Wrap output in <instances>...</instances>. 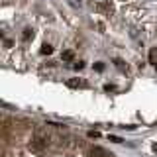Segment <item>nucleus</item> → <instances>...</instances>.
I'll return each instance as SVG.
<instances>
[{"label": "nucleus", "instance_id": "4468645a", "mask_svg": "<svg viewBox=\"0 0 157 157\" xmlns=\"http://www.w3.org/2000/svg\"><path fill=\"white\" fill-rule=\"evenodd\" d=\"M153 151H155V153H157V144H153Z\"/></svg>", "mask_w": 157, "mask_h": 157}, {"label": "nucleus", "instance_id": "f8f14e48", "mask_svg": "<svg viewBox=\"0 0 157 157\" xmlns=\"http://www.w3.org/2000/svg\"><path fill=\"white\" fill-rule=\"evenodd\" d=\"M4 45H6V47H12V45H14L12 39H4Z\"/></svg>", "mask_w": 157, "mask_h": 157}, {"label": "nucleus", "instance_id": "0eeeda50", "mask_svg": "<svg viewBox=\"0 0 157 157\" xmlns=\"http://www.w3.org/2000/svg\"><path fill=\"white\" fill-rule=\"evenodd\" d=\"M114 65L118 69H124V61H122V59H114Z\"/></svg>", "mask_w": 157, "mask_h": 157}, {"label": "nucleus", "instance_id": "423d86ee", "mask_svg": "<svg viewBox=\"0 0 157 157\" xmlns=\"http://www.w3.org/2000/svg\"><path fill=\"white\" fill-rule=\"evenodd\" d=\"M67 86L69 88H78V86H81V81H78V78H69V81H67Z\"/></svg>", "mask_w": 157, "mask_h": 157}, {"label": "nucleus", "instance_id": "7ed1b4c3", "mask_svg": "<svg viewBox=\"0 0 157 157\" xmlns=\"http://www.w3.org/2000/svg\"><path fill=\"white\" fill-rule=\"evenodd\" d=\"M149 63L157 67V47H151V51H149Z\"/></svg>", "mask_w": 157, "mask_h": 157}, {"label": "nucleus", "instance_id": "2eb2a0df", "mask_svg": "<svg viewBox=\"0 0 157 157\" xmlns=\"http://www.w3.org/2000/svg\"><path fill=\"white\" fill-rule=\"evenodd\" d=\"M108 157H114V155H108Z\"/></svg>", "mask_w": 157, "mask_h": 157}, {"label": "nucleus", "instance_id": "6e6552de", "mask_svg": "<svg viewBox=\"0 0 157 157\" xmlns=\"http://www.w3.org/2000/svg\"><path fill=\"white\" fill-rule=\"evenodd\" d=\"M94 69H96V71H104V63H96Z\"/></svg>", "mask_w": 157, "mask_h": 157}, {"label": "nucleus", "instance_id": "9d476101", "mask_svg": "<svg viewBox=\"0 0 157 157\" xmlns=\"http://www.w3.org/2000/svg\"><path fill=\"white\" fill-rule=\"evenodd\" d=\"M73 67H75L77 71H78V69H82V67H85V63H82V61H78V63H75V65H73Z\"/></svg>", "mask_w": 157, "mask_h": 157}, {"label": "nucleus", "instance_id": "f03ea898", "mask_svg": "<svg viewBox=\"0 0 157 157\" xmlns=\"http://www.w3.org/2000/svg\"><path fill=\"white\" fill-rule=\"evenodd\" d=\"M90 155L92 157H108L106 151L102 149V147H92V149H90Z\"/></svg>", "mask_w": 157, "mask_h": 157}, {"label": "nucleus", "instance_id": "ddd939ff", "mask_svg": "<svg viewBox=\"0 0 157 157\" xmlns=\"http://www.w3.org/2000/svg\"><path fill=\"white\" fill-rule=\"evenodd\" d=\"M104 90L110 92V90H114V86H112V85H104Z\"/></svg>", "mask_w": 157, "mask_h": 157}, {"label": "nucleus", "instance_id": "1a4fd4ad", "mask_svg": "<svg viewBox=\"0 0 157 157\" xmlns=\"http://www.w3.org/2000/svg\"><path fill=\"white\" fill-rule=\"evenodd\" d=\"M110 141H114V144H122V140H120V137H116V136H110Z\"/></svg>", "mask_w": 157, "mask_h": 157}, {"label": "nucleus", "instance_id": "39448f33", "mask_svg": "<svg viewBox=\"0 0 157 157\" xmlns=\"http://www.w3.org/2000/svg\"><path fill=\"white\" fill-rule=\"evenodd\" d=\"M53 53V47L49 45V43H43L41 45V55H51Z\"/></svg>", "mask_w": 157, "mask_h": 157}, {"label": "nucleus", "instance_id": "f257e3e1", "mask_svg": "<svg viewBox=\"0 0 157 157\" xmlns=\"http://www.w3.org/2000/svg\"><path fill=\"white\" fill-rule=\"evenodd\" d=\"M61 59H63V61H75V51H71V49H67V51H63L61 53Z\"/></svg>", "mask_w": 157, "mask_h": 157}, {"label": "nucleus", "instance_id": "20e7f679", "mask_svg": "<svg viewBox=\"0 0 157 157\" xmlns=\"http://www.w3.org/2000/svg\"><path fill=\"white\" fill-rule=\"evenodd\" d=\"M32 37H33V29L32 28H26V29H24V33H22V39H24V41H29Z\"/></svg>", "mask_w": 157, "mask_h": 157}, {"label": "nucleus", "instance_id": "9b49d317", "mask_svg": "<svg viewBox=\"0 0 157 157\" xmlns=\"http://www.w3.org/2000/svg\"><path fill=\"white\" fill-rule=\"evenodd\" d=\"M98 136H100V134H98V132H94V130L88 132V137H98Z\"/></svg>", "mask_w": 157, "mask_h": 157}]
</instances>
